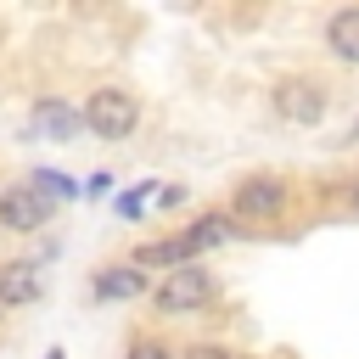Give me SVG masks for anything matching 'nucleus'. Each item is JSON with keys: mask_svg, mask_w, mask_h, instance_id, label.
<instances>
[{"mask_svg": "<svg viewBox=\"0 0 359 359\" xmlns=\"http://www.w3.org/2000/svg\"><path fill=\"white\" fill-rule=\"evenodd\" d=\"M135 123H140V107L129 90H95L84 101V129L101 140H123V135H135Z\"/></svg>", "mask_w": 359, "mask_h": 359, "instance_id": "f257e3e1", "label": "nucleus"}, {"mask_svg": "<svg viewBox=\"0 0 359 359\" xmlns=\"http://www.w3.org/2000/svg\"><path fill=\"white\" fill-rule=\"evenodd\" d=\"M269 101H275V112H280L286 123H303V129H314V123L325 118V107H331V95H325L320 79H280V84L269 90Z\"/></svg>", "mask_w": 359, "mask_h": 359, "instance_id": "f03ea898", "label": "nucleus"}, {"mask_svg": "<svg viewBox=\"0 0 359 359\" xmlns=\"http://www.w3.org/2000/svg\"><path fill=\"white\" fill-rule=\"evenodd\" d=\"M202 303H213V275H208L202 264L168 269V280L157 286V309H163V314H196Z\"/></svg>", "mask_w": 359, "mask_h": 359, "instance_id": "7ed1b4c3", "label": "nucleus"}, {"mask_svg": "<svg viewBox=\"0 0 359 359\" xmlns=\"http://www.w3.org/2000/svg\"><path fill=\"white\" fill-rule=\"evenodd\" d=\"M28 135H34V140H56V146H67V140L84 135V107H67V101L45 95V101H34Z\"/></svg>", "mask_w": 359, "mask_h": 359, "instance_id": "20e7f679", "label": "nucleus"}, {"mask_svg": "<svg viewBox=\"0 0 359 359\" xmlns=\"http://www.w3.org/2000/svg\"><path fill=\"white\" fill-rule=\"evenodd\" d=\"M280 208H286V180L252 174V180L236 185V213L241 219H280Z\"/></svg>", "mask_w": 359, "mask_h": 359, "instance_id": "39448f33", "label": "nucleus"}, {"mask_svg": "<svg viewBox=\"0 0 359 359\" xmlns=\"http://www.w3.org/2000/svg\"><path fill=\"white\" fill-rule=\"evenodd\" d=\"M45 219H50V202H45L34 185H17V191L0 196V224H6V230H39Z\"/></svg>", "mask_w": 359, "mask_h": 359, "instance_id": "423d86ee", "label": "nucleus"}, {"mask_svg": "<svg viewBox=\"0 0 359 359\" xmlns=\"http://www.w3.org/2000/svg\"><path fill=\"white\" fill-rule=\"evenodd\" d=\"M325 50L348 67H359V6H342L325 17Z\"/></svg>", "mask_w": 359, "mask_h": 359, "instance_id": "0eeeda50", "label": "nucleus"}, {"mask_svg": "<svg viewBox=\"0 0 359 359\" xmlns=\"http://www.w3.org/2000/svg\"><path fill=\"white\" fill-rule=\"evenodd\" d=\"M146 292V269L140 264H112L95 275V297L101 303H123V297H140Z\"/></svg>", "mask_w": 359, "mask_h": 359, "instance_id": "6e6552de", "label": "nucleus"}, {"mask_svg": "<svg viewBox=\"0 0 359 359\" xmlns=\"http://www.w3.org/2000/svg\"><path fill=\"white\" fill-rule=\"evenodd\" d=\"M236 236V224L224 219V213H202L191 230H180V247H185V258H196V252H208V247H224Z\"/></svg>", "mask_w": 359, "mask_h": 359, "instance_id": "1a4fd4ad", "label": "nucleus"}, {"mask_svg": "<svg viewBox=\"0 0 359 359\" xmlns=\"http://www.w3.org/2000/svg\"><path fill=\"white\" fill-rule=\"evenodd\" d=\"M45 292V280H39V269L34 264H0V303H34Z\"/></svg>", "mask_w": 359, "mask_h": 359, "instance_id": "9d476101", "label": "nucleus"}, {"mask_svg": "<svg viewBox=\"0 0 359 359\" xmlns=\"http://www.w3.org/2000/svg\"><path fill=\"white\" fill-rule=\"evenodd\" d=\"M34 191L45 202H62V196H79V180H67L62 168H34Z\"/></svg>", "mask_w": 359, "mask_h": 359, "instance_id": "9b49d317", "label": "nucleus"}, {"mask_svg": "<svg viewBox=\"0 0 359 359\" xmlns=\"http://www.w3.org/2000/svg\"><path fill=\"white\" fill-rule=\"evenodd\" d=\"M151 196H157V180H146V185H135V191H123V196H118L112 208H118V219H140Z\"/></svg>", "mask_w": 359, "mask_h": 359, "instance_id": "f8f14e48", "label": "nucleus"}, {"mask_svg": "<svg viewBox=\"0 0 359 359\" xmlns=\"http://www.w3.org/2000/svg\"><path fill=\"white\" fill-rule=\"evenodd\" d=\"M129 359H174V353H168L163 342H135V348H129Z\"/></svg>", "mask_w": 359, "mask_h": 359, "instance_id": "ddd939ff", "label": "nucleus"}, {"mask_svg": "<svg viewBox=\"0 0 359 359\" xmlns=\"http://www.w3.org/2000/svg\"><path fill=\"white\" fill-rule=\"evenodd\" d=\"M84 191H90V196H107V191H112V174H90V185H84Z\"/></svg>", "mask_w": 359, "mask_h": 359, "instance_id": "4468645a", "label": "nucleus"}, {"mask_svg": "<svg viewBox=\"0 0 359 359\" xmlns=\"http://www.w3.org/2000/svg\"><path fill=\"white\" fill-rule=\"evenodd\" d=\"M185 359H230V353H224V348H191Z\"/></svg>", "mask_w": 359, "mask_h": 359, "instance_id": "2eb2a0df", "label": "nucleus"}, {"mask_svg": "<svg viewBox=\"0 0 359 359\" xmlns=\"http://www.w3.org/2000/svg\"><path fill=\"white\" fill-rule=\"evenodd\" d=\"M348 208L359 213V174H353V185H348Z\"/></svg>", "mask_w": 359, "mask_h": 359, "instance_id": "dca6fc26", "label": "nucleus"}, {"mask_svg": "<svg viewBox=\"0 0 359 359\" xmlns=\"http://www.w3.org/2000/svg\"><path fill=\"white\" fill-rule=\"evenodd\" d=\"M45 359H67V353H62V348H50V353H45Z\"/></svg>", "mask_w": 359, "mask_h": 359, "instance_id": "f3484780", "label": "nucleus"}]
</instances>
